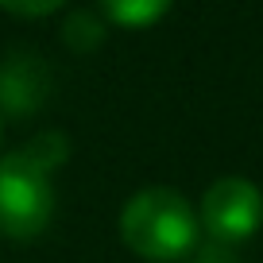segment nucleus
I'll return each instance as SVG.
<instances>
[{
	"label": "nucleus",
	"instance_id": "f257e3e1",
	"mask_svg": "<svg viewBox=\"0 0 263 263\" xmlns=\"http://www.w3.org/2000/svg\"><path fill=\"white\" fill-rule=\"evenodd\" d=\"M201 221L194 205L171 186H147L120 209V240L147 263H178L197 248Z\"/></svg>",
	"mask_w": 263,
	"mask_h": 263
},
{
	"label": "nucleus",
	"instance_id": "f03ea898",
	"mask_svg": "<svg viewBox=\"0 0 263 263\" xmlns=\"http://www.w3.org/2000/svg\"><path fill=\"white\" fill-rule=\"evenodd\" d=\"M54 217L50 171L24 147L0 155V232L12 240H35Z\"/></svg>",
	"mask_w": 263,
	"mask_h": 263
},
{
	"label": "nucleus",
	"instance_id": "7ed1b4c3",
	"mask_svg": "<svg viewBox=\"0 0 263 263\" xmlns=\"http://www.w3.org/2000/svg\"><path fill=\"white\" fill-rule=\"evenodd\" d=\"M201 229L213 240H224V244H236V240H248L259 232L263 224V194L255 182L248 178H217L213 186L201 197V213H197Z\"/></svg>",
	"mask_w": 263,
	"mask_h": 263
},
{
	"label": "nucleus",
	"instance_id": "20e7f679",
	"mask_svg": "<svg viewBox=\"0 0 263 263\" xmlns=\"http://www.w3.org/2000/svg\"><path fill=\"white\" fill-rule=\"evenodd\" d=\"M50 93V66L39 54H8L0 62V112L4 116H31L43 108Z\"/></svg>",
	"mask_w": 263,
	"mask_h": 263
},
{
	"label": "nucleus",
	"instance_id": "39448f33",
	"mask_svg": "<svg viewBox=\"0 0 263 263\" xmlns=\"http://www.w3.org/2000/svg\"><path fill=\"white\" fill-rule=\"evenodd\" d=\"M101 12L120 27H151L171 12V0H101Z\"/></svg>",
	"mask_w": 263,
	"mask_h": 263
},
{
	"label": "nucleus",
	"instance_id": "423d86ee",
	"mask_svg": "<svg viewBox=\"0 0 263 263\" xmlns=\"http://www.w3.org/2000/svg\"><path fill=\"white\" fill-rule=\"evenodd\" d=\"M24 151H27L39 166H47V171L54 174L58 166L70 159V140H66L62 132H39L31 143H24Z\"/></svg>",
	"mask_w": 263,
	"mask_h": 263
},
{
	"label": "nucleus",
	"instance_id": "0eeeda50",
	"mask_svg": "<svg viewBox=\"0 0 263 263\" xmlns=\"http://www.w3.org/2000/svg\"><path fill=\"white\" fill-rule=\"evenodd\" d=\"M62 39L74 50H93V47L105 43V27H101V20L89 16V12H74V16L62 24Z\"/></svg>",
	"mask_w": 263,
	"mask_h": 263
},
{
	"label": "nucleus",
	"instance_id": "6e6552de",
	"mask_svg": "<svg viewBox=\"0 0 263 263\" xmlns=\"http://www.w3.org/2000/svg\"><path fill=\"white\" fill-rule=\"evenodd\" d=\"M66 0H0V8L12 12V16H24V20H43L50 12H58Z\"/></svg>",
	"mask_w": 263,
	"mask_h": 263
}]
</instances>
